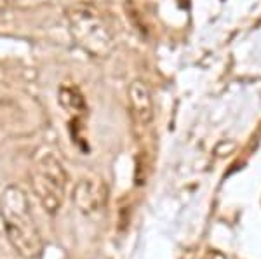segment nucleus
I'll return each instance as SVG.
<instances>
[{
	"mask_svg": "<svg viewBox=\"0 0 261 259\" xmlns=\"http://www.w3.org/2000/svg\"><path fill=\"white\" fill-rule=\"evenodd\" d=\"M0 218L11 245L21 256L27 259L42 256L44 240L33 221L27 193L19 186H7L0 193Z\"/></svg>",
	"mask_w": 261,
	"mask_h": 259,
	"instance_id": "f257e3e1",
	"label": "nucleus"
},
{
	"mask_svg": "<svg viewBox=\"0 0 261 259\" xmlns=\"http://www.w3.org/2000/svg\"><path fill=\"white\" fill-rule=\"evenodd\" d=\"M66 185L68 176L60 158L54 153H42L32 169V188L40 206L49 214H56L63 206Z\"/></svg>",
	"mask_w": 261,
	"mask_h": 259,
	"instance_id": "f03ea898",
	"label": "nucleus"
},
{
	"mask_svg": "<svg viewBox=\"0 0 261 259\" xmlns=\"http://www.w3.org/2000/svg\"><path fill=\"white\" fill-rule=\"evenodd\" d=\"M71 37L86 52L96 57L105 56L112 47V33L99 12L91 7H75L68 12Z\"/></svg>",
	"mask_w": 261,
	"mask_h": 259,
	"instance_id": "7ed1b4c3",
	"label": "nucleus"
},
{
	"mask_svg": "<svg viewBox=\"0 0 261 259\" xmlns=\"http://www.w3.org/2000/svg\"><path fill=\"white\" fill-rule=\"evenodd\" d=\"M108 198V190L101 179L86 178L73 188V202L84 214H96L105 207Z\"/></svg>",
	"mask_w": 261,
	"mask_h": 259,
	"instance_id": "20e7f679",
	"label": "nucleus"
},
{
	"mask_svg": "<svg viewBox=\"0 0 261 259\" xmlns=\"http://www.w3.org/2000/svg\"><path fill=\"white\" fill-rule=\"evenodd\" d=\"M129 108L134 122L141 127H148L153 122V99L145 82L134 80L129 85Z\"/></svg>",
	"mask_w": 261,
	"mask_h": 259,
	"instance_id": "39448f33",
	"label": "nucleus"
},
{
	"mask_svg": "<svg viewBox=\"0 0 261 259\" xmlns=\"http://www.w3.org/2000/svg\"><path fill=\"white\" fill-rule=\"evenodd\" d=\"M58 101L63 106V110L68 111L73 117H82L87 111V103L84 99V96L81 91L75 85H61L60 94H58Z\"/></svg>",
	"mask_w": 261,
	"mask_h": 259,
	"instance_id": "423d86ee",
	"label": "nucleus"
},
{
	"mask_svg": "<svg viewBox=\"0 0 261 259\" xmlns=\"http://www.w3.org/2000/svg\"><path fill=\"white\" fill-rule=\"evenodd\" d=\"M207 259H226V257L221 252H218V250H213V252L207 254Z\"/></svg>",
	"mask_w": 261,
	"mask_h": 259,
	"instance_id": "0eeeda50",
	"label": "nucleus"
}]
</instances>
